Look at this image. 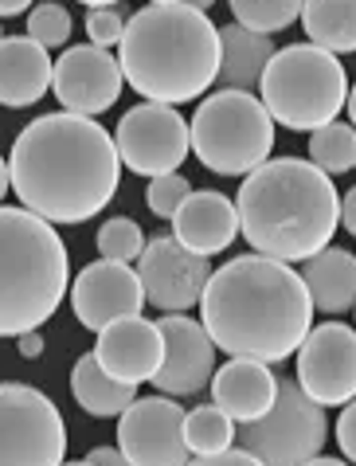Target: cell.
Masks as SVG:
<instances>
[{"label": "cell", "instance_id": "44", "mask_svg": "<svg viewBox=\"0 0 356 466\" xmlns=\"http://www.w3.org/2000/svg\"><path fill=\"white\" fill-rule=\"evenodd\" d=\"M63 466H91V462H86V459H83V462H63Z\"/></svg>", "mask_w": 356, "mask_h": 466}, {"label": "cell", "instance_id": "25", "mask_svg": "<svg viewBox=\"0 0 356 466\" xmlns=\"http://www.w3.org/2000/svg\"><path fill=\"white\" fill-rule=\"evenodd\" d=\"M310 161L329 177L356 169V129L341 118L313 129L310 134Z\"/></svg>", "mask_w": 356, "mask_h": 466}, {"label": "cell", "instance_id": "27", "mask_svg": "<svg viewBox=\"0 0 356 466\" xmlns=\"http://www.w3.org/2000/svg\"><path fill=\"white\" fill-rule=\"evenodd\" d=\"M227 5H232L235 24H243V28L259 35H271V32H286L302 16L305 0H227Z\"/></svg>", "mask_w": 356, "mask_h": 466}, {"label": "cell", "instance_id": "37", "mask_svg": "<svg viewBox=\"0 0 356 466\" xmlns=\"http://www.w3.org/2000/svg\"><path fill=\"white\" fill-rule=\"evenodd\" d=\"M20 12H32V0H0V20L20 16Z\"/></svg>", "mask_w": 356, "mask_h": 466}, {"label": "cell", "instance_id": "43", "mask_svg": "<svg viewBox=\"0 0 356 466\" xmlns=\"http://www.w3.org/2000/svg\"><path fill=\"white\" fill-rule=\"evenodd\" d=\"M149 5H181V0H149Z\"/></svg>", "mask_w": 356, "mask_h": 466}, {"label": "cell", "instance_id": "2", "mask_svg": "<svg viewBox=\"0 0 356 466\" xmlns=\"http://www.w3.org/2000/svg\"><path fill=\"white\" fill-rule=\"evenodd\" d=\"M200 326L220 353L274 365L294 357L313 329V298L290 263L251 251L212 270Z\"/></svg>", "mask_w": 356, "mask_h": 466}, {"label": "cell", "instance_id": "7", "mask_svg": "<svg viewBox=\"0 0 356 466\" xmlns=\"http://www.w3.org/2000/svg\"><path fill=\"white\" fill-rule=\"evenodd\" d=\"M193 153L208 173L220 177H247L271 161L274 149V118L251 90H215L200 102L188 126Z\"/></svg>", "mask_w": 356, "mask_h": 466}, {"label": "cell", "instance_id": "33", "mask_svg": "<svg viewBox=\"0 0 356 466\" xmlns=\"http://www.w3.org/2000/svg\"><path fill=\"white\" fill-rule=\"evenodd\" d=\"M188 466H262V462L254 459L251 451H243V447H227V451H220V455H196V459H188Z\"/></svg>", "mask_w": 356, "mask_h": 466}, {"label": "cell", "instance_id": "46", "mask_svg": "<svg viewBox=\"0 0 356 466\" xmlns=\"http://www.w3.org/2000/svg\"><path fill=\"white\" fill-rule=\"evenodd\" d=\"M352 309H356V306H352ZM352 329H356V326H352Z\"/></svg>", "mask_w": 356, "mask_h": 466}, {"label": "cell", "instance_id": "6", "mask_svg": "<svg viewBox=\"0 0 356 466\" xmlns=\"http://www.w3.org/2000/svg\"><path fill=\"white\" fill-rule=\"evenodd\" d=\"M259 90V102L278 126L294 129V134H313V129L337 122V114L345 110L349 75L345 63L329 51L313 44H290L271 56Z\"/></svg>", "mask_w": 356, "mask_h": 466}, {"label": "cell", "instance_id": "41", "mask_svg": "<svg viewBox=\"0 0 356 466\" xmlns=\"http://www.w3.org/2000/svg\"><path fill=\"white\" fill-rule=\"evenodd\" d=\"M79 5H86V8H114L118 0H79Z\"/></svg>", "mask_w": 356, "mask_h": 466}, {"label": "cell", "instance_id": "11", "mask_svg": "<svg viewBox=\"0 0 356 466\" xmlns=\"http://www.w3.org/2000/svg\"><path fill=\"white\" fill-rule=\"evenodd\" d=\"M298 384L321 408H345L356 400V329L325 321L298 345Z\"/></svg>", "mask_w": 356, "mask_h": 466}, {"label": "cell", "instance_id": "26", "mask_svg": "<svg viewBox=\"0 0 356 466\" xmlns=\"http://www.w3.org/2000/svg\"><path fill=\"white\" fill-rule=\"evenodd\" d=\"M184 443L193 455H220L235 443V423L215 404H200L184 411Z\"/></svg>", "mask_w": 356, "mask_h": 466}, {"label": "cell", "instance_id": "36", "mask_svg": "<svg viewBox=\"0 0 356 466\" xmlns=\"http://www.w3.org/2000/svg\"><path fill=\"white\" fill-rule=\"evenodd\" d=\"M341 224H345L349 236H356V185L345 192V200H341Z\"/></svg>", "mask_w": 356, "mask_h": 466}, {"label": "cell", "instance_id": "34", "mask_svg": "<svg viewBox=\"0 0 356 466\" xmlns=\"http://www.w3.org/2000/svg\"><path fill=\"white\" fill-rule=\"evenodd\" d=\"M86 462H91V466H130L118 447H94L91 455H86Z\"/></svg>", "mask_w": 356, "mask_h": 466}, {"label": "cell", "instance_id": "17", "mask_svg": "<svg viewBox=\"0 0 356 466\" xmlns=\"http://www.w3.org/2000/svg\"><path fill=\"white\" fill-rule=\"evenodd\" d=\"M94 357L102 372H110L122 384H149L157 377L161 360H164V338L157 329V321L149 318H118L106 329H98Z\"/></svg>", "mask_w": 356, "mask_h": 466}, {"label": "cell", "instance_id": "28", "mask_svg": "<svg viewBox=\"0 0 356 466\" xmlns=\"http://www.w3.org/2000/svg\"><path fill=\"white\" fill-rule=\"evenodd\" d=\"M145 251V231L130 216H114L98 228V255L114 258V263H137V255Z\"/></svg>", "mask_w": 356, "mask_h": 466}, {"label": "cell", "instance_id": "4", "mask_svg": "<svg viewBox=\"0 0 356 466\" xmlns=\"http://www.w3.org/2000/svg\"><path fill=\"white\" fill-rule=\"evenodd\" d=\"M118 67L145 102L181 106L220 79V28L188 0L145 5L125 20Z\"/></svg>", "mask_w": 356, "mask_h": 466}, {"label": "cell", "instance_id": "15", "mask_svg": "<svg viewBox=\"0 0 356 466\" xmlns=\"http://www.w3.org/2000/svg\"><path fill=\"white\" fill-rule=\"evenodd\" d=\"M71 309L83 329H106L118 318H137L145 309L142 279L130 263H114V258H94L91 267L79 270L71 282Z\"/></svg>", "mask_w": 356, "mask_h": 466}, {"label": "cell", "instance_id": "5", "mask_svg": "<svg viewBox=\"0 0 356 466\" xmlns=\"http://www.w3.org/2000/svg\"><path fill=\"white\" fill-rule=\"evenodd\" d=\"M71 290V255L55 224L0 204V338L40 329Z\"/></svg>", "mask_w": 356, "mask_h": 466}, {"label": "cell", "instance_id": "35", "mask_svg": "<svg viewBox=\"0 0 356 466\" xmlns=\"http://www.w3.org/2000/svg\"><path fill=\"white\" fill-rule=\"evenodd\" d=\"M16 349H20V357L24 360H35L44 353V338H40V329H32V333H20L16 338Z\"/></svg>", "mask_w": 356, "mask_h": 466}, {"label": "cell", "instance_id": "20", "mask_svg": "<svg viewBox=\"0 0 356 466\" xmlns=\"http://www.w3.org/2000/svg\"><path fill=\"white\" fill-rule=\"evenodd\" d=\"M51 67L55 59L47 56L28 35H5L0 40V106H35L51 90Z\"/></svg>", "mask_w": 356, "mask_h": 466}, {"label": "cell", "instance_id": "38", "mask_svg": "<svg viewBox=\"0 0 356 466\" xmlns=\"http://www.w3.org/2000/svg\"><path fill=\"white\" fill-rule=\"evenodd\" d=\"M8 188H12V177H8V161L0 157V204H5V197H8Z\"/></svg>", "mask_w": 356, "mask_h": 466}, {"label": "cell", "instance_id": "8", "mask_svg": "<svg viewBox=\"0 0 356 466\" xmlns=\"http://www.w3.org/2000/svg\"><path fill=\"white\" fill-rule=\"evenodd\" d=\"M235 439L262 466H305L325 451L329 420L325 408L313 404L298 380H278L271 411L254 423H239Z\"/></svg>", "mask_w": 356, "mask_h": 466}, {"label": "cell", "instance_id": "29", "mask_svg": "<svg viewBox=\"0 0 356 466\" xmlns=\"http://www.w3.org/2000/svg\"><path fill=\"white\" fill-rule=\"evenodd\" d=\"M28 40H35L40 47H63L71 40V12L55 0L35 5L28 16Z\"/></svg>", "mask_w": 356, "mask_h": 466}, {"label": "cell", "instance_id": "45", "mask_svg": "<svg viewBox=\"0 0 356 466\" xmlns=\"http://www.w3.org/2000/svg\"><path fill=\"white\" fill-rule=\"evenodd\" d=\"M0 40H5V32H0Z\"/></svg>", "mask_w": 356, "mask_h": 466}, {"label": "cell", "instance_id": "16", "mask_svg": "<svg viewBox=\"0 0 356 466\" xmlns=\"http://www.w3.org/2000/svg\"><path fill=\"white\" fill-rule=\"evenodd\" d=\"M161 338H164V360L157 369V377L149 384L164 396H196L212 384V372H215V353L220 349L212 345L208 329L193 321L188 314H164L157 321Z\"/></svg>", "mask_w": 356, "mask_h": 466}, {"label": "cell", "instance_id": "31", "mask_svg": "<svg viewBox=\"0 0 356 466\" xmlns=\"http://www.w3.org/2000/svg\"><path fill=\"white\" fill-rule=\"evenodd\" d=\"M86 35L94 47H118L125 35V16L118 8H91L86 12Z\"/></svg>", "mask_w": 356, "mask_h": 466}, {"label": "cell", "instance_id": "22", "mask_svg": "<svg viewBox=\"0 0 356 466\" xmlns=\"http://www.w3.org/2000/svg\"><path fill=\"white\" fill-rule=\"evenodd\" d=\"M274 40L243 28V24H223L220 28V86L227 90H254L274 56Z\"/></svg>", "mask_w": 356, "mask_h": 466}, {"label": "cell", "instance_id": "23", "mask_svg": "<svg viewBox=\"0 0 356 466\" xmlns=\"http://www.w3.org/2000/svg\"><path fill=\"white\" fill-rule=\"evenodd\" d=\"M71 396L86 416L94 420H110V416H122L125 408L137 400V384H122L114 380L110 372H102L98 357L94 353H83L71 369Z\"/></svg>", "mask_w": 356, "mask_h": 466}, {"label": "cell", "instance_id": "42", "mask_svg": "<svg viewBox=\"0 0 356 466\" xmlns=\"http://www.w3.org/2000/svg\"><path fill=\"white\" fill-rule=\"evenodd\" d=\"M188 5H193V8H200V12H208V8L215 5V0H188Z\"/></svg>", "mask_w": 356, "mask_h": 466}, {"label": "cell", "instance_id": "30", "mask_svg": "<svg viewBox=\"0 0 356 466\" xmlns=\"http://www.w3.org/2000/svg\"><path fill=\"white\" fill-rule=\"evenodd\" d=\"M188 180L181 173H164V177H153L149 188H145V204L149 212L157 219H173L176 212H181V204L188 200Z\"/></svg>", "mask_w": 356, "mask_h": 466}, {"label": "cell", "instance_id": "32", "mask_svg": "<svg viewBox=\"0 0 356 466\" xmlns=\"http://www.w3.org/2000/svg\"><path fill=\"white\" fill-rule=\"evenodd\" d=\"M337 443H341V455H345V462H356V400H349V404L341 408Z\"/></svg>", "mask_w": 356, "mask_h": 466}, {"label": "cell", "instance_id": "14", "mask_svg": "<svg viewBox=\"0 0 356 466\" xmlns=\"http://www.w3.org/2000/svg\"><path fill=\"white\" fill-rule=\"evenodd\" d=\"M122 86L125 79L118 56L94 44L67 47L51 67V95L67 114H83V118H98L102 110H110L122 98Z\"/></svg>", "mask_w": 356, "mask_h": 466}, {"label": "cell", "instance_id": "18", "mask_svg": "<svg viewBox=\"0 0 356 466\" xmlns=\"http://www.w3.org/2000/svg\"><path fill=\"white\" fill-rule=\"evenodd\" d=\"M235 236H239L235 200H227L215 188H193L188 200L181 204V212L173 216V239L203 258L227 251Z\"/></svg>", "mask_w": 356, "mask_h": 466}, {"label": "cell", "instance_id": "9", "mask_svg": "<svg viewBox=\"0 0 356 466\" xmlns=\"http://www.w3.org/2000/svg\"><path fill=\"white\" fill-rule=\"evenodd\" d=\"M67 423L55 400L20 380H0V466H63Z\"/></svg>", "mask_w": 356, "mask_h": 466}, {"label": "cell", "instance_id": "24", "mask_svg": "<svg viewBox=\"0 0 356 466\" xmlns=\"http://www.w3.org/2000/svg\"><path fill=\"white\" fill-rule=\"evenodd\" d=\"M302 28L329 56H356V0H305Z\"/></svg>", "mask_w": 356, "mask_h": 466}, {"label": "cell", "instance_id": "39", "mask_svg": "<svg viewBox=\"0 0 356 466\" xmlns=\"http://www.w3.org/2000/svg\"><path fill=\"white\" fill-rule=\"evenodd\" d=\"M345 110H349V126L356 129V83L349 86V98H345Z\"/></svg>", "mask_w": 356, "mask_h": 466}, {"label": "cell", "instance_id": "3", "mask_svg": "<svg viewBox=\"0 0 356 466\" xmlns=\"http://www.w3.org/2000/svg\"><path fill=\"white\" fill-rule=\"evenodd\" d=\"M239 236L254 255L305 263L333 243L341 197L333 177L302 157H271L251 169L235 197Z\"/></svg>", "mask_w": 356, "mask_h": 466}, {"label": "cell", "instance_id": "40", "mask_svg": "<svg viewBox=\"0 0 356 466\" xmlns=\"http://www.w3.org/2000/svg\"><path fill=\"white\" fill-rule=\"evenodd\" d=\"M305 466H349V462L345 459H321V455H317V459H310Z\"/></svg>", "mask_w": 356, "mask_h": 466}, {"label": "cell", "instance_id": "21", "mask_svg": "<svg viewBox=\"0 0 356 466\" xmlns=\"http://www.w3.org/2000/svg\"><path fill=\"white\" fill-rule=\"evenodd\" d=\"M298 275L313 298V309L321 314H345L356 306V255H349L345 248L329 243L325 251L305 258Z\"/></svg>", "mask_w": 356, "mask_h": 466}, {"label": "cell", "instance_id": "1", "mask_svg": "<svg viewBox=\"0 0 356 466\" xmlns=\"http://www.w3.org/2000/svg\"><path fill=\"white\" fill-rule=\"evenodd\" d=\"M8 177L20 208L47 224H86L118 192L122 161L114 134L83 114H44L12 141Z\"/></svg>", "mask_w": 356, "mask_h": 466}, {"label": "cell", "instance_id": "12", "mask_svg": "<svg viewBox=\"0 0 356 466\" xmlns=\"http://www.w3.org/2000/svg\"><path fill=\"white\" fill-rule=\"evenodd\" d=\"M118 451L130 466H188L184 408L173 396L134 400L118 416Z\"/></svg>", "mask_w": 356, "mask_h": 466}, {"label": "cell", "instance_id": "19", "mask_svg": "<svg viewBox=\"0 0 356 466\" xmlns=\"http://www.w3.org/2000/svg\"><path fill=\"white\" fill-rule=\"evenodd\" d=\"M208 388H212V404L232 423H254L271 411L274 396H278V377L262 360L232 357L227 365L212 372Z\"/></svg>", "mask_w": 356, "mask_h": 466}, {"label": "cell", "instance_id": "10", "mask_svg": "<svg viewBox=\"0 0 356 466\" xmlns=\"http://www.w3.org/2000/svg\"><path fill=\"white\" fill-rule=\"evenodd\" d=\"M114 149L130 173L153 180L181 169L193 149V137H188V122L181 110L164 106V102H142L122 114L118 129H114Z\"/></svg>", "mask_w": 356, "mask_h": 466}, {"label": "cell", "instance_id": "13", "mask_svg": "<svg viewBox=\"0 0 356 466\" xmlns=\"http://www.w3.org/2000/svg\"><path fill=\"white\" fill-rule=\"evenodd\" d=\"M137 279H142L149 306L164 314H188L193 306H200L203 287L212 279V263L181 248L173 236H157L137 255Z\"/></svg>", "mask_w": 356, "mask_h": 466}]
</instances>
